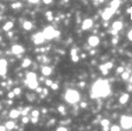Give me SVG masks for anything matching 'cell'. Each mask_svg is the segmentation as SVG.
<instances>
[{"label": "cell", "mask_w": 132, "mask_h": 131, "mask_svg": "<svg viewBox=\"0 0 132 131\" xmlns=\"http://www.w3.org/2000/svg\"><path fill=\"white\" fill-rule=\"evenodd\" d=\"M30 64H31V60H30V59H28V58L24 59L23 62H22V67H23V68H28Z\"/></svg>", "instance_id": "obj_19"}, {"label": "cell", "mask_w": 132, "mask_h": 131, "mask_svg": "<svg viewBox=\"0 0 132 131\" xmlns=\"http://www.w3.org/2000/svg\"><path fill=\"white\" fill-rule=\"evenodd\" d=\"M121 125L123 129H131L132 128V117L131 116H122L121 117Z\"/></svg>", "instance_id": "obj_4"}, {"label": "cell", "mask_w": 132, "mask_h": 131, "mask_svg": "<svg viewBox=\"0 0 132 131\" xmlns=\"http://www.w3.org/2000/svg\"><path fill=\"white\" fill-rule=\"evenodd\" d=\"M26 84H28V86L30 87L31 90H36L37 87H38V83H37V80H31V82H25Z\"/></svg>", "instance_id": "obj_16"}, {"label": "cell", "mask_w": 132, "mask_h": 131, "mask_svg": "<svg viewBox=\"0 0 132 131\" xmlns=\"http://www.w3.org/2000/svg\"><path fill=\"white\" fill-rule=\"evenodd\" d=\"M7 74V68H0V75L1 76H5Z\"/></svg>", "instance_id": "obj_26"}, {"label": "cell", "mask_w": 132, "mask_h": 131, "mask_svg": "<svg viewBox=\"0 0 132 131\" xmlns=\"http://www.w3.org/2000/svg\"><path fill=\"white\" fill-rule=\"evenodd\" d=\"M13 25H14L13 22H7V23L4 25V30H5V31H9V30L13 28Z\"/></svg>", "instance_id": "obj_21"}, {"label": "cell", "mask_w": 132, "mask_h": 131, "mask_svg": "<svg viewBox=\"0 0 132 131\" xmlns=\"http://www.w3.org/2000/svg\"><path fill=\"white\" fill-rule=\"evenodd\" d=\"M122 28H123V24H122L121 21H116V22H114V23H113V35H116Z\"/></svg>", "instance_id": "obj_10"}, {"label": "cell", "mask_w": 132, "mask_h": 131, "mask_svg": "<svg viewBox=\"0 0 132 131\" xmlns=\"http://www.w3.org/2000/svg\"><path fill=\"white\" fill-rule=\"evenodd\" d=\"M0 42H1V37H0Z\"/></svg>", "instance_id": "obj_52"}, {"label": "cell", "mask_w": 132, "mask_h": 131, "mask_svg": "<svg viewBox=\"0 0 132 131\" xmlns=\"http://www.w3.org/2000/svg\"><path fill=\"white\" fill-rule=\"evenodd\" d=\"M130 80H131V83H132V75H131V77H130Z\"/></svg>", "instance_id": "obj_50"}, {"label": "cell", "mask_w": 132, "mask_h": 131, "mask_svg": "<svg viewBox=\"0 0 132 131\" xmlns=\"http://www.w3.org/2000/svg\"><path fill=\"white\" fill-rule=\"evenodd\" d=\"M71 59H72L74 62H77L79 60L78 55H77V50H76V48H72V50H71Z\"/></svg>", "instance_id": "obj_14"}, {"label": "cell", "mask_w": 132, "mask_h": 131, "mask_svg": "<svg viewBox=\"0 0 132 131\" xmlns=\"http://www.w3.org/2000/svg\"><path fill=\"white\" fill-rule=\"evenodd\" d=\"M18 116H20V112H18L17 109H12V110L9 112V117L13 118V120L17 118Z\"/></svg>", "instance_id": "obj_12"}, {"label": "cell", "mask_w": 132, "mask_h": 131, "mask_svg": "<svg viewBox=\"0 0 132 131\" xmlns=\"http://www.w3.org/2000/svg\"><path fill=\"white\" fill-rule=\"evenodd\" d=\"M41 72H43L44 76H50V75L52 74V68L48 67V66H45V67L41 68Z\"/></svg>", "instance_id": "obj_11"}, {"label": "cell", "mask_w": 132, "mask_h": 131, "mask_svg": "<svg viewBox=\"0 0 132 131\" xmlns=\"http://www.w3.org/2000/svg\"><path fill=\"white\" fill-rule=\"evenodd\" d=\"M99 43H100V39H99V37H97V36H91V37L88 38V45H90L91 47L98 46Z\"/></svg>", "instance_id": "obj_6"}, {"label": "cell", "mask_w": 132, "mask_h": 131, "mask_svg": "<svg viewBox=\"0 0 132 131\" xmlns=\"http://www.w3.org/2000/svg\"><path fill=\"white\" fill-rule=\"evenodd\" d=\"M120 5H121V0H111V2H110V7L115 10L120 7Z\"/></svg>", "instance_id": "obj_15"}, {"label": "cell", "mask_w": 132, "mask_h": 131, "mask_svg": "<svg viewBox=\"0 0 132 131\" xmlns=\"http://www.w3.org/2000/svg\"><path fill=\"white\" fill-rule=\"evenodd\" d=\"M110 131H121V128H120L118 125H113V127L110 128Z\"/></svg>", "instance_id": "obj_27"}, {"label": "cell", "mask_w": 132, "mask_h": 131, "mask_svg": "<svg viewBox=\"0 0 132 131\" xmlns=\"http://www.w3.org/2000/svg\"><path fill=\"white\" fill-rule=\"evenodd\" d=\"M22 5H21V2H17V4H13L12 5V7H13V9H16V8H20Z\"/></svg>", "instance_id": "obj_31"}, {"label": "cell", "mask_w": 132, "mask_h": 131, "mask_svg": "<svg viewBox=\"0 0 132 131\" xmlns=\"http://www.w3.org/2000/svg\"><path fill=\"white\" fill-rule=\"evenodd\" d=\"M44 2L45 4H51V2H52V0H44Z\"/></svg>", "instance_id": "obj_46"}, {"label": "cell", "mask_w": 132, "mask_h": 131, "mask_svg": "<svg viewBox=\"0 0 132 131\" xmlns=\"http://www.w3.org/2000/svg\"><path fill=\"white\" fill-rule=\"evenodd\" d=\"M66 100L69 102V104H76L79 101V93L75 90H68L66 92Z\"/></svg>", "instance_id": "obj_2"}, {"label": "cell", "mask_w": 132, "mask_h": 131, "mask_svg": "<svg viewBox=\"0 0 132 131\" xmlns=\"http://www.w3.org/2000/svg\"><path fill=\"white\" fill-rule=\"evenodd\" d=\"M23 28H24L25 30H31V29H32V23L29 22V21H25V22L23 23Z\"/></svg>", "instance_id": "obj_20"}, {"label": "cell", "mask_w": 132, "mask_h": 131, "mask_svg": "<svg viewBox=\"0 0 132 131\" xmlns=\"http://www.w3.org/2000/svg\"><path fill=\"white\" fill-rule=\"evenodd\" d=\"M0 20H1V17H0Z\"/></svg>", "instance_id": "obj_54"}, {"label": "cell", "mask_w": 132, "mask_h": 131, "mask_svg": "<svg viewBox=\"0 0 132 131\" xmlns=\"http://www.w3.org/2000/svg\"><path fill=\"white\" fill-rule=\"evenodd\" d=\"M59 112L61 114H64V107L63 106H59Z\"/></svg>", "instance_id": "obj_36"}, {"label": "cell", "mask_w": 132, "mask_h": 131, "mask_svg": "<svg viewBox=\"0 0 132 131\" xmlns=\"http://www.w3.org/2000/svg\"><path fill=\"white\" fill-rule=\"evenodd\" d=\"M128 13H129V14H131V13H132V8H129V9H128Z\"/></svg>", "instance_id": "obj_48"}, {"label": "cell", "mask_w": 132, "mask_h": 131, "mask_svg": "<svg viewBox=\"0 0 132 131\" xmlns=\"http://www.w3.org/2000/svg\"><path fill=\"white\" fill-rule=\"evenodd\" d=\"M52 84H53L52 80H50V79H47V80H46V85H47V86H51Z\"/></svg>", "instance_id": "obj_39"}, {"label": "cell", "mask_w": 132, "mask_h": 131, "mask_svg": "<svg viewBox=\"0 0 132 131\" xmlns=\"http://www.w3.org/2000/svg\"><path fill=\"white\" fill-rule=\"evenodd\" d=\"M101 125L102 127H108L109 125V120H101Z\"/></svg>", "instance_id": "obj_25"}, {"label": "cell", "mask_w": 132, "mask_h": 131, "mask_svg": "<svg viewBox=\"0 0 132 131\" xmlns=\"http://www.w3.org/2000/svg\"><path fill=\"white\" fill-rule=\"evenodd\" d=\"M29 110H30V108H29V107L24 108V109L22 110V115H23V116H26V114H28V112H29Z\"/></svg>", "instance_id": "obj_33"}, {"label": "cell", "mask_w": 132, "mask_h": 131, "mask_svg": "<svg viewBox=\"0 0 132 131\" xmlns=\"http://www.w3.org/2000/svg\"><path fill=\"white\" fill-rule=\"evenodd\" d=\"M31 122H32V123H37V122H38V117H32V118H31Z\"/></svg>", "instance_id": "obj_41"}, {"label": "cell", "mask_w": 132, "mask_h": 131, "mask_svg": "<svg viewBox=\"0 0 132 131\" xmlns=\"http://www.w3.org/2000/svg\"><path fill=\"white\" fill-rule=\"evenodd\" d=\"M31 80H37V76H36L35 72H28V74H26L25 82H31Z\"/></svg>", "instance_id": "obj_13"}, {"label": "cell", "mask_w": 132, "mask_h": 131, "mask_svg": "<svg viewBox=\"0 0 132 131\" xmlns=\"http://www.w3.org/2000/svg\"><path fill=\"white\" fill-rule=\"evenodd\" d=\"M56 131H68V129L64 128V127H59V128L56 129Z\"/></svg>", "instance_id": "obj_35"}, {"label": "cell", "mask_w": 132, "mask_h": 131, "mask_svg": "<svg viewBox=\"0 0 132 131\" xmlns=\"http://www.w3.org/2000/svg\"><path fill=\"white\" fill-rule=\"evenodd\" d=\"M29 1H30L31 4H37V2H38L39 0H29Z\"/></svg>", "instance_id": "obj_45"}, {"label": "cell", "mask_w": 132, "mask_h": 131, "mask_svg": "<svg viewBox=\"0 0 132 131\" xmlns=\"http://www.w3.org/2000/svg\"><path fill=\"white\" fill-rule=\"evenodd\" d=\"M45 36L43 32H38V34H36L35 36H33V43L36 44V45H40V44H43L45 42Z\"/></svg>", "instance_id": "obj_5"}, {"label": "cell", "mask_w": 132, "mask_h": 131, "mask_svg": "<svg viewBox=\"0 0 132 131\" xmlns=\"http://www.w3.org/2000/svg\"><path fill=\"white\" fill-rule=\"evenodd\" d=\"M51 87H52L53 90H58L59 89V84L58 83H53L52 85H51Z\"/></svg>", "instance_id": "obj_34"}, {"label": "cell", "mask_w": 132, "mask_h": 131, "mask_svg": "<svg viewBox=\"0 0 132 131\" xmlns=\"http://www.w3.org/2000/svg\"><path fill=\"white\" fill-rule=\"evenodd\" d=\"M100 70L102 71V74H103V75H108V71H109V70H108V69H107V68L105 67V64L100 66Z\"/></svg>", "instance_id": "obj_24"}, {"label": "cell", "mask_w": 132, "mask_h": 131, "mask_svg": "<svg viewBox=\"0 0 132 131\" xmlns=\"http://www.w3.org/2000/svg\"><path fill=\"white\" fill-rule=\"evenodd\" d=\"M43 34H44L46 39H53V38H55L56 36L60 35V32L55 31L54 28H52V26H47V28H45V30H44Z\"/></svg>", "instance_id": "obj_3"}, {"label": "cell", "mask_w": 132, "mask_h": 131, "mask_svg": "<svg viewBox=\"0 0 132 131\" xmlns=\"http://www.w3.org/2000/svg\"><path fill=\"white\" fill-rule=\"evenodd\" d=\"M82 107H83V108H84V107H86V104H85V102H83V104H82Z\"/></svg>", "instance_id": "obj_49"}, {"label": "cell", "mask_w": 132, "mask_h": 131, "mask_svg": "<svg viewBox=\"0 0 132 131\" xmlns=\"http://www.w3.org/2000/svg\"><path fill=\"white\" fill-rule=\"evenodd\" d=\"M0 131H7V128L5 125H0Z\"/></svg>", "instance_id": "obj_40"}, {"label": "cell", "mask_w": 132, "mask_h": 131, "mask_svg": "<svg viewBox=\"0 0 132 131\" xmlns=\"http://www.w3.org/2000/svg\"><path fill=\"white\" fill-rule=\"evenodd\" d=\"M36 90H37V92H39V93H40V92H41V91H43V90H41V89H39V87H37V89H36Z\"/></svg>", "instance_id": "obj_47"}, {"label": "cell", "mask_w": 132, "mask_h": 131, "mask_svg": "<svg viewBox=\"0 0 132 131\" xmlns=\"http://www.w3.org/2000/svg\"><path fill=\"white\" fill-rule=\"evenodd\" d=\"M105 67L108 70L111 69V68H113V63H111V62H107V63H105Z\"/></svg>", "instance_id": "obj_29"}, {"label": "cell", "mask_w": 132, "mask_h": 131, "mask_svg": "<svg viewBox=\"0 0 132 131\" xmlns=\"http://www.w3.org/2000/svg\"><path fill=\"white\" fill-rule=\"evenodd\" d=\"M92 25H93V21L91 18H86L82 23V29L83 30H88L90 28H92Z\"/></svg>", "instance_id": "obj_8"}, {"label": "cell", "mask_w": 132, "mask_h": 131, "mask_svg": "<svg viewBox=\"0 0 132 131\" xmlns=\"http://www.w3.org/2000/svg\"><path fill=\"white\" fill-rule=\"evenodd\" d=\"M46 16H47V20H50V21H52L53 20V16H52V12H47V13H46Z\"/></svg>", "instance_id": "obj_32"}, {"label": "cell", "mask_w": 132, "mask_h": 131, "mask_svg": "<svg viewBox=\"0 0 132 131\" xmlns=\"http://www.w3.org/2000/svg\"><path fill=\"white\" fill-rule=\"evenodd\" d=\"M95 1H102V0H95Z\"/></svg>", "instance_id": "obj_51"}, {"label": "cell", "mask_w": 132, "mask_h": 131, "mask_svg": "<svg viewBox=\"0 0 132 131\" xmlns=\"http://www.w3.org/2000/svg\"><path fill=\"white\" fill-rule=\"evenodd\" d=\"M128 37H129V39H130V40H132V30L128 34Z\"/></svg>", "instance_id": "obj_43"}, {"label": "cell", "mask_w": 132, "mask_h": 131, "mask_svg": "<svg viewBox=\"0 0 132 131\" xmlns=\"http://www.w3.org/2000/svg\"><path fill=\"white\" fill-rule=\"evenodd\" d=\"M109 93H110L109 83L107 80H103V79H98L97 82L93 84V86H92L91 97L93 99H95V98H103V97L109 96Z\"/></svg>", "instance_id": "obj_1"}, {"label": "cell", "mask_w": 132, "mask_h": 131, "mask_svg": "<svg viewBox=\"0 0 132 131\" xmlns=\"http://www.w3.org/2000/svg\"><path fill=\"white\" fill-rule=\"evenodd\" d=\"M129 98H130V96H129L128 93H124V94H122L121 98H120V102H121V104H126L128 100H129Z\"/></svg>", "instance_id": "obj_17"}, {"label": "cell", "mask_w": 132, "mask_h": 131, "mask_svg": "<svg viewBox=\"0 0 132 131\" xmlns=\"http://www.w3.org/2000/svg\"><path fill=\"white\" fill-rule=\"evenodd\" d=\"M5 127L7 128V130H13L15 128V123H14V121H8L5 124Z\"/></svg>", "instance_id": "obj_18"}, {"label": "cell", "mask_w": 132, "mask_h": 131, "mask_svg": "<svg viewBox=\"0 0 132 131\" xmlns=\"http://www.w3.org/2000/svg\"><path fill=\"white\" fill-rule=\"evenodd\" d=\"M23 52H24V48H23V46H21V45H14V46L12 47V53L15 54V55L22 54Z\"/></svg>", "instance_id": "obj_9"}, {"label": "cell", "mask_w": 132, "mask_h": 131, "mask_svg": "<svg viewBox=\"0 0 132 131\" xmlns=\"http://www.w3.org/2000/svg\"><path fill=\"white\" fill-rule=\"evenodd\" d=\"M13 92L15 93V96H18V94L21 93V89H20V87H15V89L13 90Z\"/></svg>", "instance_id": "obj_28"}, {"label": "cell", "mask_w": 132, "mask_h": 131, "mask_svg": "<svg viewBox=\"0 0 132 131\" xmlns=\"http://www.w3.org/2000/svg\"><path fill=\"white\" fill-rule=\"evenodd\" d=\"M31 115H32V117H38L39 116V110H32Z\"/></svg>", "instance_id": "obj_30"}, {"label": "cell", "mask_w": 132, "mask_h": 131, "mask_svg": "<svg viewBox=\"0 0 132 131\" xmlns=\"http://www.w3.org/2000/svg\"><path fill=\"white\" fill-rule=\"evenodd\" d=\"M102 128H103V129H102L103 131H109L110 130V129H109V127H102Z\"/></svg>", "instance_id": "obj_44"}, {"label": "cell", "mask_w": 132, "mask_h": 131, "mask_svg": "<svg viewBox=\"0 0 132 131\" xmlns=\"http://www.w3.org/2000/svg\"><path fill=\"white\" fill-rule=\"evenodd\" d=\"M130 77H131L130 76V72H128V71H123L122 72V78L123 79H129Z\"/></svg>", "instance_id": "obj_23"}, {"label": "cell", "mask_w": 132, "mask_h": 131, "mask_svg": "<svg viewBox=\"0 0 132 131\" xmlns=\"http://www.w3.org/2000/svg\"><path fill=\"white\" fill-rule=\"evenodd\" d=\"M0 108H1V104H0Z\"/></svg>", "instance_id": "obj_53"}, {"label": "cell", "mask_w": 132, "mask_h": 131, "mask_svg": "<svg viewBox=\"0 0 132 131\" xmlns=\"http://www.w3.org/2000/svg\"><path fill=\"white\" fill-rule=\"evenodd\" d=\"M114 12H115V9H113L111 7L105 9V12L102 13V18L106 20V21H107V20H109V18L111 17V15L114 14Z\"/></svg>", "instance_id": "obj_7"}, {"label": "cell", "mask_w": 132, "mask_h": 131, "mask_svg": "<svg viewBox=\"0 0 132 131\" xmlns=\"http://www.w3.org/2000/svg\"><path fill=\"white\" fill-rule=\"evenodd\" d=\"M22 122L24 123V124H26V123L29 122V118H28L26 116H23V118H22Z\"/></svg>", "instance_id": "obj_37"}, {"label": "cell", "mask_w": 132, "mask_h": 131, "mask_svg": "<svg viewBox=\"0 0 132 131\" xmlns=\"http://www.w3.org/2000/svg\"><path fill=\"white\" fill-rule=\"evenodd\" d=\"M14 97H15V93H14L13 91H12V92H9V93H8V98H9V99H12V98H14Z\"/></svg>", "instance_id": "obj_38"}, {"label": "cell", "mask_w": 132, "mask_h": 131, "mask_svg": "<svg viewBox=\"0 0 132 131\" xmlns=\"http://www.w3.org/2000/svg\"><path fill=\"white\" fill-rule=\"evenodd\" d=\"M0 68H7V60L0 59Z\"/></svg>", "instance_id": "obj_22"}, {"label": "cell", "mask_w": 132, "mask_h": 131, "mask_svg": "<svg viewBox=\"0 0 132 131\" xmlns=\"http://www.w3.org/2000/svg\"><path fill=\"white\" fill-rule=\"evenodd\" d=\"M122 72H123V67H120L117 69V74H122Z\"/></svg>", "instance_id": "obj_42"}]
</instances>
